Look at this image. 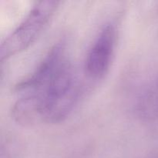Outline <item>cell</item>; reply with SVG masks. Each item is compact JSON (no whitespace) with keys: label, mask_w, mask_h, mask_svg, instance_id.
<instances>
[{"label":"cell","mask_w":158,"mask_h":158,"mask_svg":"<svg viewBox=\"0 0 158 158\" xmlns=\"http://www.w3.org/2000/svg\"><path fill=\"white\" fill-rule=\"evenodd\" d=\"M156 86H157V89H158V82L157 83H156Z\"/></svg>","instance_id":"4"},{"label":"cell","mask_w":158,"mask_h":158,"mask_svg":"<svg viewBox=\"0 0 158 158\" xmlns=\"http://www.w3.org/2000/svg\"><path fill=\"white\" fill-rule=\"evenodd\" d=\"M117 31L114 24L105 25L89 48L85 60V73L92 79H100L109 69L115 49Z\"/></svg>","instance_id":"3"},{"label":"cell","mask_w":158,"mask_h":158,"mask_svg":"<svg viewBox=\"0 0 158 158\" xmlns=\"http://www.w3.org/2000/svg\"><path fill=\"white\" fill-rule=\"evenodd\" d=\"M56 0L35 2L23 21L6 37L0 47L1 61L22 52L38 37L58 7Z\"/></svg>","instance_id":"2"},{"label":"cell","mask_w":158,"mask_h":158,"mask_svg":"<svg viewBox=\"0 0 158 158\" xmlns=\"http://www.w3.org/2000/svg\"><path fill=\"white\" fill-rule=\"evenodd\" d=\"M15 90L12 116L19 124L55 123L67 117L79 100L80 83L66 43L54 45Z\"/></svg>","instance_id":"1"}]
</instances>
